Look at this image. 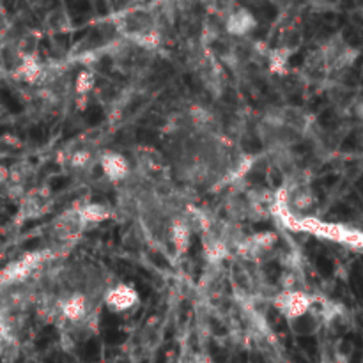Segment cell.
I'll return each mask as SVG.
<instances>
[{
    "mask_svg": "<svg viewBox=\"0 0 363 363\" xmlns=\"http://www.w3.org/2000/svg\"><path fill=\"white\" fill-rule=\"evenodd\" d=\"M55 257L53 248H43V250L27 251L24 257L12 260L8 266L0 269V289H12L27 282L30 276L37 273V269L48 264Z\"/></svg>",
    "mask_w": 363,
    "mask_h": 363,
    "instance_id": "6da1fadb",
    "label": "cell"
},
{
    "mask_svg": "<svg viewBox=\"0 0 363 363\" xmlns=\"http://www.w3.org/2000/svg\"><path fill=\"white\" fill-rule=\"evenodd\" d=\"M315 303V296L305 291H280L273 296V307L285 317L291 319L296 315L310 310Z\"/></svg>",
    "mask_w": 363,
    "mask_h": 363,
    "instance_id": "7a4b0ae2",
    "label": "cell"
},
{
    "mask_svg": "<svg viewBox=\"0 0 363 363\" xmlns=\"http://www.w3.org/2000/svg\"><path fill=\"white\" fill-rule=\"evenodd\" d=\"M276 243V234L273 232H259L243 238L236 245V251L247 260H263L267 254H272Z\"/></svg>",
    "mask_w": 363,
    "mask_h": 363,
    "instance_id": "3957f363",
    "label": "cell"
},
{
    "mask_svg": "<svg viewBox=\"0 0 363 363\" xmlns=\"http://www.w3.org/2000/svg\"><path fill=\"white\" fill-rule=\"evenodd\" d=\"M105 307L110 312H128L139 305V292L130 283H116L108 285L101 296Z\"/></svg>",
    "mask_w": 363,
    "mask_h": 363,
    "instance_id": "277c9868",
    "label": "cell"
},
{
    "mask_svg": "<svg viewBox=\"0 0 363 363\" xmlns=\"http://www.w3.org/2000/svg\"><path fill=\"white\" fill-rule=\"evenodd\" d=\"M317 299L315 298V303L310 310L303 312V314L296 315V317H291L287 321L289 330L292 331V335L296 337H312L315 333H319L324 326V319L321 315L319 305H317Z\"/></svg>",
    "mask_w": 363,
    "mask_h": 363,
    "instance_id": "5b68a950",
    "label": "cell"
},
{
    "mask_svg": "<svg viewBox=\"0 0 363 363\" xmlns=\"http://www.w3.org/2000/svg\"><path fill=\"white\" fill-rule=\"evenodd\" d=\"M98 165H100L101 172H103L105 179L110 181L112 184L126 181L130 176V172H132L128 160H126L121 152H103V154L98 158Z\"/></svg>",
    "mask_w": 363,
    "mask_h": 363,
    "instance_id": "8992f818",
    "label": "cell"
},
{
    "mask_svg": "<svg viewBox=\"0 0 363 363\" xmlns=\"http://www.w3.org/2000/svg\"><path fill=\"white\" fill-rule=\"evenodd\" d=\"M257 27L256 17L247 8H236L225 18V30L234 37H245Z\"/></svg>",
    "mask_w": 363,
    "mask_h": 363,
    "instance_id": "52a82bcc",
    "label": "cell"
},
{
    "mask_svg": "<svg viewBox=\"0 0 363 363\" xmlns=\"http://www.w3.org/2000/svg\"><path fill=\"white\" fill-rule=\"evenodd\" d=\"M76 211H78V216H80L84 227H87V225H92V224L94 225L103 224V222H107V220H110L114 216L112 209L100 202L82 204V206L76 208Z\"/></svg>",
    "mask_w": 363,
    "mask_h": 363,
    "instance_id": "ba28073f",
    "label": "cell"
},
{
    "mask_svg": "<svg viewBox=\"0 0 363 363\" xmlns=\"http://www.w3.org/2000/svg\"><path fill=\"white\" fill-rule=\"evenodd\" d=\"M48 193H44L43 190H34L28 193L24 200V206H21V216L28 220L43 215L44 209L48 208Z\"/></svg>",
    "mask_w": 363,
    "mask_h": 363,
    "instance_id": "9c48e42d",
    "label": "cell"
},
{
    "mask_svg": "<svg viewBox=\"0 0 363 363\" xmlns=\"http://www.w3.org/2000/svg\"><path fill=\"white\" fill-rule=\"evenodd\" d=\"M92 84H94V76H92V73L89 71L80 73V76L76 78V91H78V94H87V92L92 89Z\"/></svg>",
    "mask_w": 363,
    "mask_h": 363,
    "instance_id": "30bf717a",
    "label": "cell"
},
{
    "mask_svg": "<svg viewBox=\"0 0 363 363\" xmlns=\"http://www.w3.org/2000/svg\"><path fill=\"white\" fill-rule=\"evenodd\" d=\"M315 6H323V8H333L339 0H312Z\"/></svg>",
    "mask_w": 363,
    "mask_h": 363,
    "instance_id": "8fae6325",
    "label": "cell"
}]
</instances>
